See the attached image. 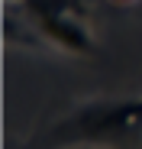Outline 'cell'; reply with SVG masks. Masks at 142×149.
Listing matches in <instances>:
<instances>
[{
	"mask_svg": "<svg viewBox=\"0 0 142 149\" xmlns=\"http://www.w3.org/2000/svg\"><path fill=\"white\" fill-rule=\"evenodd\" d=\"M142 136V97L87 101L49 130V146H110L126 149Z\"/></svg>",
	"mask_w": 142,
	"mask_h": 149,
	"instance_id": "1",
	"label": "cell"
},
{
	"mask_svg": "<svg viewBox=\"0 0 142 149\" xmlns=\"http://www.w3.org/2000/svg\"><path fill=\"white\" fill-rule=\"evenodd\" d=\"M23 10L49 45L61 49L68 55L94 52L97 42L87 26V10L81 0H23Z\"/></svg>",
	"mask_w": 142,
	"mask_h": 149,
	"instance_id": "2",
	"label": "cell"
},
{
	"mask_svg": "<svg viewBox=\"0 0 142 149\" xmlns=\"http://www.w3.org/2000/svg\"><path fill=\"white\" fill-rule=\"evenodd\" d=\"M120 3H126V0H120Z\"/></svg>",
	"mask_w": 142,
	"mask_h": 149,
	"instance_id": "3",
	"label": "cell"
}]
</instances>
